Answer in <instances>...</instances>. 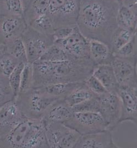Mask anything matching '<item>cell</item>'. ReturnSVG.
<instances>
[{"instance_id":"obj_1","label":"cell","mask_w":137,"mask_h":148,"mask_svg":"<svg viewBox=\"0 0 137 148\" xmlns=\"http://www.w3.org/2000/svg\"><path fill=\"white\" fill-rule=\"evenodd\" d=\"M118 0H79L77 27L89 40H97L110 47L112 35L117 28Z\"/></svg>"},{"instance_id":"obj_2","label":"cell","mask_w":137,"mask_h":148,"mask_svg":"<svg viewBox=\"0 0 137 148\" xmlns=\"http://www.w3.org/2000/svg\"><path fill=\"white\" fill-rule=\"evenodd\" d=\"M33 64V88L56 83L84 82L96 67L90 58L61 61L38 60Z\"/></svg>"},{"instance_id":"obj_3","label":"cell","mask_w":137,"mask_h":148,"mask_svg":"<svg viewBox=\"0 0 137 148\" xmlns=\"http://www.w3.org/2000/svg\"><path fill=\"white\" fill-rule=\"evenodd\" d=\"M0 148H49L44 121L24 118L9 133L0 138Z\"/></svg>"},{"instance_id":"obj_4","label":"cell","mask_w":137,"mask_h":148,"mask_svg":"<svg viewBox=\"0 0 137 148\" xmlns=\"http://www.w3.org/2000/svg\"><path fill=\"white\" fill-rule=\"evenodd\" d=\"M57 100L34 88L19 93L14 99L23 116L33 120H42L47 109Z\"/></svg>"},{"instance_id":"obj_5","label":"cell","mask_w":137,"mask_h":148,"mask_svg":"<svg viewBox=\"0 0 137 148\" xmlns=\"http://www.w3.org/2000/svg\"><path fill=\"white\" fill-rule=\"evenodd\" d=\"M79 0H50L47 12L54 28L77 25Z\"/></svg>"},{"instance_id":"obj_6","label":"cell","mask_w":137,"mask_h":148,"mask_svg":"<svg viewBox=\"0 0 137 148\" xmlns=\"http://www.w3.org/2000/svg\"><path fill=\"white\" fill-rule=\"evenodd\" d=\"M44 122L49 148H74L81 136L79 133L61 123Z\"/></svg>"},{"instance_id":"obj_7","label":"cell","mask_w":137,"mask_h":148,"mask_svg":"<svg viewBox=\"0 0 137 148\" xmlns=\"http://www.w3.org/2000/svg\"><path fill=\"white\" fill-rule=\"evenodd\" d=\"M63 124L80 135L108 130L107 124L101 115L95 112H74L72 117Z\"/></svg>"},{"instance_id":"obj_8","label":"cell","mask_w":137,"mask_h":148,"mask_svg":"<svg viewBox=\"0 0 137 148\" xmlns=\"http://www.w3.org/2000/svg\"><path fill=\"white\" fill-rule=\"evenodd\" d=\"M22 38L25 47L28 62L31 63L39 60L55 42L52 35L43 34L29 26Z\"/></svg>"},{"instance_id":"obj_9","label":"cell","mask_w":137,"mask_h":148,"mask_svg":"<svg viewBox=\"0 0 137 148\" xmlns=\"http://www.w3.org/2000/svg\"><path fill=\"white\" fill-rule=\"evenodd\" d=\"M99 113L107 124L108 130L112 132L120 124L122 114V101L117 92H108L99 97Z\"/></svg>"},{"instance_id":"obj_10","label":"cell","mask_w":137,"mask_h":148,"mask_svg":"<svg viewBox=\"0 0 137 148\" xmlns=\"http://www.w3.org/2000/svg\"><path fill=\"white\" fill-rule=\"evenodd\" d=\"M54 42L60 46L71 58H90L89 39L81 34L77 27L68 37Z\"/></svg>"},{"instance_id":"obj_11","label":"cell","mask_w":137,"mask_h":148,"mask_svg":"<svg viewBox=\"0 0 137 148\" xmlns=\"http://www.w3.org/2000/svg\"><path fill=\"white\" fill-rule=\"evenodd\" d=\"M111 64L120 86L137 87V61L114 56Z\"/></svg>"},{"instance_id":"obj_12","label":"cell","mask_w":137,"mask_h":148,"mask_svg":"<svg viewBox=\"0 0 137 148\" xmlns=\"http://www.w3.org/2000/svg\"><path fill=\"white\" fill-rule=\"evenodd\" d=\"M27 28L23 17H0V45H4L8 40L22 37Z\"/></svg>"},{"instance_id":"obj_13","label":"cell","mask_w":137,"mask_h":148,"mask_svg":"<svg viewBox=\"0 0 137 148\" xmlns=\"http://www.w3.org/2000/svg\"><path fill=\"white\" fill-rule=\"evenodd\" d=\"M24 118L14 100L2 105L0 108V138L9 133Z\"/></svg>"},{"instance_id":"obj_14","label":"cell","mask_w":137,"mask_h":148,"mask_svg":"<svg viewBox=\"0 0 137 148\" xmlns=\"http://www.w3.org/2000/svg\"><path fill=\"white\" fill-rule=\"evenodd\" d=\"M122 101V114L120 123L137 120V87L120 86L118 92Z\"/></svg>"},{"instance_id":"obj_15","label":"cell","mask_w":137,"mask_h":148,"mask_svg":"<svg viewBox=\"0 0 137 148\" xmlns=\"http://www.w3.org/2000/svg\"><path fill=\"white\" fill-rule=\"evenodd\" d=\"M74 148H119L108 130L81 135Z\"/></svg>"},{"instance_id":"obj_16","label":"cell","mask_w":137,"mask_h":148,"mask_svg":"<svg viewBox=\"0 0 137 148\" xmlns=\"http://www.w3.org/2000/svg\"><path fill=\"white\" fill-rule=\"evenodd\" d=\"M74 112L64 99H58L52 103L42 119L44 121L63 123L69 120Z\"/></svg>"},{"instance_id":"obj_17","label":"cell","mask_w":137,"mask_h":148,"mask_svg":"<svg viewBox=\"0 0 137 148\" xmlns=\"http://www.w3.org/2000/svg\"><path fill=\"white\" fill-rule=\"evenodd\" d=\"M90 58L95 66L111 64L114 55L109 45L97 40H89Z\"/></svg>"},{"instance_id":"obj_18","label":"cell","mask_w":137,"mask_h":148,"mask_svg":"<svg viewBox=\"0 0 137 148\" xmlns=\"http://www.w3.org/2000/svg\"><path fill=\"white\" fill-rule=\"evenodd\" d=\"M92 74L101 83L109 92H118L120 86L111 64L96 66Z\"/></svg>"},{"instance_id":"obj_19","label":"cell","mask_w":137,"mask_h":148,"mask_svg":"<svg viewBox=\"0 0 137 148\" xmlns=\"http://www.w3.org/2000/svg\"><path fill=\"white\" fill-rule=\"evenodd\" d=\"M83 83H56L34 88H37L46 94L57 99H64L71 93L80 87Z\"/></svg>"},{"instance_id":"obj_20","label":"cell","mask_w":137,"mask_h":148,"mask_svg":"<svg viewBox=\"0 0 137 148\" xmlns=\"http://www.w3.org/2000/svg\"><path fill=\"white\" fill-rule=\"evenodd\" d=\"M117 24L119 28L137 32V11L120 3L117 14Z\"/></svg>"},{"instance_id":"obj_21","label":"cell","mask_w":137,"mask_h":148,"mask_svg":"<svg viewBox=\"0 0 137 148\" xmlns=\"http://www.w3.org/2000/svg\"><path fill=\"white\" fill-rule=\"evenodd\" d=\"M50 3V0H30L23 16L27 25L35 18L47 13Z\"/></svg>"},{"instance_id":"obj_22","label":"cell","mask_w":137,"mask_h":148,"mask_svg":"<svg viewBox=\"0 0 137 148\" xmlns=\"http://www.w3.org/2000/svg\"><path fill=\"white\" fill-rule=\"evenodd\" d=\"M4 47L6 53L16 59L19 62H28L25 47L22 37L7 41Z\"/></svg>"},{"instance_id":"obj_23","label":"cell","mask_w":137,"mask_h":148,"mask_svg":"<svg viewBox=\"0 0 137 148\" xmlns=\"http://www.w3.org/2000/svg\"><path fill=\"white\" fill-rule=\"evenodd\" d=\"M136 34L137 32L117 27L112 35L110 44V48L112 53L126 45Z\"/></svg>"},{"instance_id":"obj_24","label":"cell","mask_w":137,"mask_h":148,"mask_svg":"<svg viewBox=\"0 0 137 148\" xmlns=\"http://www.w3.org/2000/svg\"><path fill=\"white\" fill-rule=\"evenodd\" d=\"M24 11L21 0H0V17H23Z\"/></svg>"},{"instance_id":"obj_25","label":"cell","mask_w":137,"mask_h":148,"mask_svg":"<svg viewBox=\"0 0 137 148\" xmlns=\"http://www.w3.org/2000/svg\"><path fill=\"white\" fill-rule=\"evenodd\" d=\"M96 96L87 87L84 83L71 93L68 96L64 99L66 102L71 108L83 103L92 97Z\"/></svg>"},{"instance_id":"obj_26","label":"cell","mask_w":137,"mask_h":148,"mask_svg":"<svg viewBox=\"0 0 137 148\" xmlns=\"http://www.w3.org/2000/svg\"><path fill=\"white\" fill-rule=\"evenodd\" d=\"M28 26L43 34L52 35L55 30L51 20L47 13L35 18Z\"/></svg>"},{"instance_id":"obj_27","label":"cell","mask_w":137,"mask_h":148,"mask_svg":"<svg viewBox=\"0 0 137 148\" xmlns=\"http://www.w3.org/2000/svg\"><path fill=\"white\" fill-rule=\"evenodd\" d=\"M137 34H136L132 37L131 40L114 53L113 55L129 60L137 61Z\"/></svg>"},{"instance_id":"obj_28","label":"cell","mask_w":137,"mask_h":148,"mask_svg":"<svg viewBox=\"0 0 137 148\" xmlns=\"http://www.w3.org/2000/svg\"><path fill=\"white\" fill-rule=\"evenodd\" d=\"M71 59L66 52L55 42L52 45L39 60L45 61H61Z\"/></svg>"},{"instance_id":"obj_29","label":"cell","mask_w":137,"mask_h":148,"mask_svg":"<svg viewBox=\"0 0 137 148\" xmlns=\"http://www.w3.org/2000/svg\"><path fill=\"white\" fill-rule=\"evenodd\" d=\"M33 83V64L28 62L24 64L23 71L22 72L19 93L25 92L32 89Z\"/></svg>"},{"instance_id":"obj_30","label":"cell","mask_w":137,"mask_h":148,"mask_svg":"<svg viewBox=\"0 0 137 148\" xmlns=\"http://www.w3.org/2000/svg\"><path fill=\"white\" fill-rule=\"evenodd\" d=\"M15 97L10 85L8 77L0 71V105L14 100Z\"/></svg>"},{"instance_id":"obj_31","label":"cell","mask_w":137,"mask_h":148,"mask_svg":"<svg viewBox=\"0 0 137 148\" xmlns=\"http://www.w3.org/2000/svg\"><path fill=\"white\" fill-rule=\"evenodd\" d=\"M25 63L23 62L19 63L8 77L10 85L11 86L15 97H17L19 93L21 74Z\"/></svg>"},{"instance_id":"obj_32","label":"cell","mask_w":137,"mask_h":148,"mask_svg":"<svg viewBox=\"0 0 137 148\" xmlns=\"http://www.w3.org/2000/svg\"><path fill=\"white\" fill-rule=\"evenodd\" d=\"M74 112H99V101L97 96L92 97L83 103H80L72 108Z\"/></svg>"},{"instance_id":"obj_33","label":"cell","mask_w":137,"mask_h":148,"mask_svg":"<svg viewBox=\"0 0 137 148\" xmlns=\"http://www.w3.org/2000/svg\"><path fill=\"white\" fill-rule=\"evenodd\" d=\"M19 63L20 62L16 59L5 52L0 60V71L8 77Z\"/></svg>"},{"instance_id":"obj_34","label":"cell","mask_w":137,"mask_h":148,"mask_svg":"<svg viewBox=\"0 0 137 148\" xmlns=\"http://www.w3.org/2000/svg\"><path fill=\"white\" fill-rule=\"evenodd\" d=\"M84 83L91 92L97 97H101L109 92L101 83L92 74L86 80Z\"/></svg>"},{"instance_id":"obj_35","label":"cell","mask_w":137,"mask_h":148,"mask_svg":"<svg viewBox=\"0 0 137 148\" xmlns=\"http://www.w3.org/2000/svg\"><path fill=\"white\" fill-rule=\"evenodd\" d=\"M77 28V25L74 27H63L55 29L52 36L54 41L56 40L64 39L72 34Z\"/></svg>"},{"instance_id":"obj_36","label":"cell","mask_w":137,"mask_h":148,"mask_svg":"<svg viewBox=\"0 0 137 148\" xmlns=\"http://www.w3.org/2000/svg\"><path fill=\"white\" fill-rule=\"evenodd\" d=\"M120 2L127 6H136L137 5V0H120Z\"/></svg>"},{"instance_id":"obj_37","label":"cell","mask_w":137,"mask_h":148,"mask_svg":"<svg viewBox=\"0 0 137 148\" xmlns=\"http://www.w3.org/2000/svg\"><path fill=\"white\" fill-rule=\"evenodd\" d=\"M21 1L22 2L23 7H24V11L25 9L27 7V6H28L30 0H21Z\"/></svg>"},{"instance_id":"obj_38","label":"cell","mask_w":137,"mask_h":148,"mask_svg":"<svg viewBox=\"0 0 137 148\" xmlns=\"http://www.w3.org/2000/svg\"><path fill=\"white\" fill-rule=\"evenodd\" d=\"M5 53V51L4 45H0V60Z\"/></svg>"},{"instance_id":"obj_39","label":"cell","mask_w":137,"mask_h":148,"mask_svg":"<svg viewBox=\"0 0 137 148\" xmlns=\"http://www.w3.org/2000/svg\"><path fill=\"white\" fill-rule=\"evenodd\" d=\"M1 106H2V105H0V108H1Z\"/></svg>"},{"instance_id":"obj_40","label":"cell","mask_w":137,"mask_h":148,"mask_svg":"<svg viewBox=\"0 0 137 148\" xmlns=\"http://www.w3.org/2000/svg\"><path fill=\"white\" fill-rule=\"evenodd\" d=\"M118 1H120V0H118Z\"/></svg>"}]
</instances>
